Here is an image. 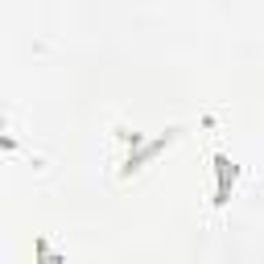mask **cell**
<instances>
[{"label": "cell", "mask_w": 264, "mask_h": 264, "mask_svg": "<svg viewBox=\"0 0 264 264\" xmlns=\"http://www.w3.org/2000/svg\"><path fill=\"white\" fill-rule=\"evenodd\" d=\"M215 165H219V178H227V161L215 157ZM219 203H227V186H219Z\"/></svg>", "instance_id": "6da1fadb"}]
</instances>
